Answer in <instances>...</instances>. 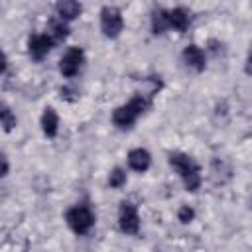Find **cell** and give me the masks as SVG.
<instances>
[{
	"label": "cell",
	"instance_id": "6da1fadb",
	"mask_svg": "<svg viewBox=\"0 0 252 252\" xmlns=\"http://www.w3.org/2000/svg\"><path fill=\"white\" fill-rule=\"evenodd\" d=\"M152 94H134L126 104H120L112 112V122L120 130H128L136 124L140 114H144L152 106Z\"/></svg>",
	"mask_w": 252,
	"mask_h": 252
},
{
	"label": "cell",
	"instance_id": "7a4b0ae2",
	"mask_svg": "<svg viewBox=\"0 0 252 252\" xmlns=\"http://www.w3.org/2000/svg\"><path fill=\"white\" fill-rule=\"evenodd\" d=\"M169 165L179 173L187 191L195 193L201 187V167L191 156H187L183 152H171L169 154Z\"/></svg>",
	"mask_w": 252,
	"mask_h": 252
},
{
	"label": "cell",
	"instance_id": "3957f363",
	"mask_svg": "<svg viewBox=\"0 0 252 252\" xmlns=\"http://www.w3.org/2000/svg\"><path fill=\"white\" fill-rule=\"evenodd\" d=\"M65 220H67L69 228L75 234H79V236L87 234L94 226V215H93V211L87 205H75V207H71L65 213Z\"/></svg>",
	"mask_w": 252,
	"mask_h": 252
},
{
	"label": "cell",
	"instance_id": "277c9868",
	"mask_svg": "<svg viewBox=\"0 0 252 252\" xmlns=\"http://www.w3.org/2000/svg\"><path fill=\"white\" fill-rule=\"evenodd\" d=\"M124 28V20H122V12L116 6H102L100 10V30L106 37L114 39L120 35Z\"/></svg>",
	"mask_w": 252,
	"mask_h": 252
},
{
	"label": "cell",
	"instance_id": "5b68a950",
	"mask_svg": "<svg viewBox=\"0 0 252 252\" xmlns=\"http://www.w3.org/2000/svg\"><path fill=\"white\" fill-rule=\"evenodd\" d=\"M118 226L124 234H138L140 232V217L138 209L130 201H122L118 209Z\"/></svg>",
	"mask_w": 252,
	"mask_h": 252
},
{
	"label": "cell",
	"instance_id": "8992f818",
	"mask_svg": "<svg viewBox=\"0 0 252 252\" xmlns=\"http://www.w3.org/2000/svg\"><path fill=\"white\" fill-rule=\"evenodd\" d=\"M83 61H85V55H83V49L81 47H69L65 51V55L59 59V73L63 77H75L81 67H83Z\"/></svg>",
	"mask_w": 252,
	"mask_h": 252
},
{
	"label": "cell",
	"instance_id": "52a82bcc",
	"mask_svg": "<svg viewBox=\"0 0 252 252\" xmlns=\"http://www.w3.org/2000/svg\"><path fill=\"white\" fill-rule=\"evenodd\" d=\"M53 39L47 35V33H33L30 35L28 39V51H30V57L35 59V61H41L53 47Z\"/></svg>",
	"mask_w": 252,
	"mask_h": 252
},
{
	"label": "cell",
	"instance_id": "ba28073f",
	"mask_svg": "<svg viewBox=\"0 0 252 252\" xmlns=\"http://www.w3.org/2000/svg\"><path fill=\"white\" fill-rule=\"evenodd\" d=\"M181 59H183L187 69L197 71V73L205 71V65H207L205 63V53H203V49L199 45H187L183 49V53H181Z\"/></svg>",
	"mask_w": 252,
	"mask_h": 252
},
{
	"label": "cell",
	"instance_id": "9c48e42d",
	"mask_svg": "<svg viewBox=\"0 0 252 252\" xmlns=\"http://www.w3.org/2000/svg\"><path fill=\"white\" fill-rule=\"evenodd\" d=\"M152 163V156L148 150L144 148H134L128 152V167L138 171V173H144Z\"/></svg>",
	"mask_w": 252,
	"mask_h": 252
},
{
	"label": "cell",
	"instance_id": "30bf717a",
	"mask_svg": "<svg viewBox=\"0 0 252 252\" xmlns=\"http://www.w3.org/2000/svg\"><path fill=\"white\" fill-rule=\"evenodd\" d=\"M189 24H191V14H189L187 8L177 6V8L169 10V28H173L175 32L183 33L189 28Z\"/></svg>",
	"mask_w": 252,
	"mask_h": 252
},
{
	"label": "cell",
	"instance_id": "8fae6325",
	"mask_svg": "<svg viewBox=\"0 0 252 252\" xmlns=\"http://www.w3.org/2000/svg\"><path fill=\"white\" fill-rule=\"evenodd\" d=\"M39 124H41V130H43V134L47 138H55L57 136V130H59V116H57L55 108H51V106L43 108V114H41Z\"/></svg>",
	"mask_w": 252,
	"mask_h": 252
},
{
	"label": "cell",
	"instance_id": "7c38bea8",
	"mask_svg": "<svg viewBox=\"0 0 252 252\" xmlns=\"http://www.w3.org/2000/svg\"><path fill=\"white\" fill-rule=\"evenodd\" d=\"M83 6L75 0H61L55 4V12H57V18L63 20V22H69V20H75L79 14H81Z\"/></svg>",
	"mask_w": 252,
	"mask_h": 252
},
{
	"label": "cell",
	"instance_id": "4fadbf2b",
	"mask_svg": "<svg viewBox=\"0 0 252 252\" xmlns=\"http://www.w3.org/2000/svg\"><path fill=\"white\" fill-rule=\"evenodd\" d=\"M165 30H169V10L156 8L152 12V32L154 33H163Z\"/></svg>",
	"mask_w": 252,
	"mask_h": 252
},
{
	"label": "cell",
	"instance_id": "5bb4252c",
	"mask_svg": "<svg viewBox=\"0 0 252 252\" xmlns=\"http://www.w3.org/2000/svg\"><path fill=\"white\" fill-rule=\"evenodd\" d=\"M47 35L57 43V41H63L67 35H69V28H67V22L55 18L47 24Z\"/></svg>",
	"mask_w": 252,
	"mask_h": 252
},
{
	"label": "cell",
	"instance_id": "9a60e30c",
	"mask_svg": "<svg viewBox=\"0 0 252 252\" xmlns=\"http://www.w3.org/2000/svg\"><path fill=\"white\" fill-rule=\"evenodd\" d=\"M0 120H2V126L6 132H10L14 126H16V114L12 112V108L8 104H2V110H0Z\"/></svg>",
	"mask_w": 252,
	"mask_h": 252
},
{
	"label": "cell",
	"instance_id": "2e32d148",
	"mask_svg": "<svg viewBox=\"0 0 252 252\" xmlns=\"http://www.w3.org/2000/svg\"><path fill=\"white\" fill-rule=\"evenodd\" d=\"M124 183H126V171L122 167H114L110 171V175H108V185L112 189H120Z\"/></svg>",
	"mask_w": 252,
	"mask_h": 252
},
{
	"label": "cell",
	"instance_id": "e0dca14e",
	"mask_svg": "<svg viewBox=\"0 0 252 252\" xmlns=\"http://www.w3.org/2000/svg\"><path fill=\"white\" fill-rule=\"evenodd\" d=\"M177 219H179L183 224H187V222H191V220L195 219V211H193L189 205H183V207H179V211H177Z\"/></svg>",
	"mask_w": 252,
	"mask_h": 252
},
{
	"label": "cell",
	"instance_id": "ac0fdd59",
	"mask_svg": "<svg viewBox=\"0 0 252 252\" xmlns=\"http://www.w3.org/2000/svg\"><path fill=\"white\" fill-rule=\"evenodd\" d=\"M244 69H246L248 75H252V51H250L248 57H246V65H244Z\"/></svg>",
	"mask_w": 252,
	"mask_h": 252
},
{
	"label": "cell",
	"instance_id": "d6986e66",
	"mask_svg": "<svg viewBox=\"0 0 252 252\" xmlns=\"http://www.w3.org/2000/svg\"><path fill=\"white\" fill-rule=\"evenodd\" d=\"M2 175H8V158L2 156Z\"/></svg>",
	"mask_w": 252,
	"mask_h": 252
}]
</instances>
